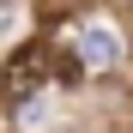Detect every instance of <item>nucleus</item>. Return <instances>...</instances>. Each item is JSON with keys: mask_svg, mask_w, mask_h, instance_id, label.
I'll use <instances>...</instances> for the list:
<instances>
[{"mask_svg": "<svg viewBox=\"0 0 133 133\" xmlns=\"http://www.w3.org/2000/svg\"><path fill=\"white\" fill-rule=\"evenodd\" d=\"M49 66H55V61H49L42 42H18L12 61H6V73H0V97H6V103H24L36 85L49 79Z\"/></svg>", "mask_w": 133, "mask_h": 133, "instance_id": "nucleus-1", "label": "nucleus"}, {"mask_svg": "<svg viewBox=\"0 0 133 133\" xmlns=\"http://www.w3.org/2000/svg\"><path fill=\"white\" fill-rule=\"evenodd\" d=\"M73 49H79V61H85V66H97V73H109V66L121 61V36H115V24H85Z\"/></svg>", "mask_w": 133, "mask_h": 133, "instance_id": "nucleus-2", "label": "nucleus"}, {"mask_svg": "<svg viewBox=\"0 0 133 133\" xmlns=\"http://www.w3.org/2000/svg\"><path fill=\"white\" fill-rule=\"evenodd\" d=\"M12 18H18V12H12V0H0V36L12 30Z\"/></svg>", "mask_w": 133, "mask_h": 133, "instance_id": "nucleus-3", "label": "nucleus"}]
</instances>
